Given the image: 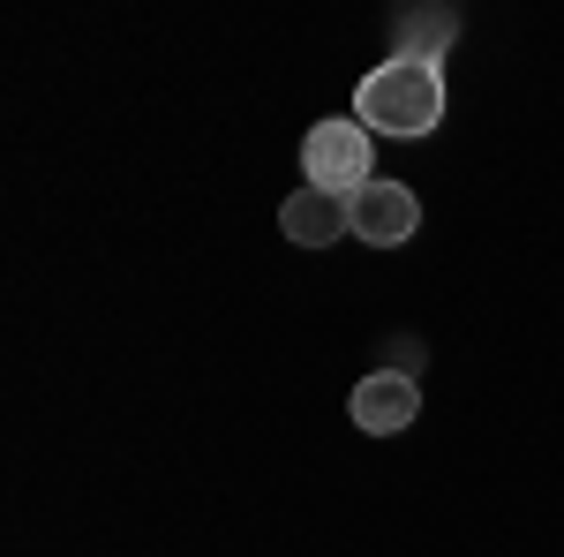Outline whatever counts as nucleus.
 <instances>
[{
	"instance_id": "f03ea898",
	"label": "nucleus",
	"mask_w": 564,
	"mask_h": 557,
	"mask_svg": "<svg viewBox=\"0 0 564 557\" xmlns=\"http://www.w3.org/2000/svg\"><path fill=\"white\" fill-rule=\"evenodd\" d=\"M302 173H308V189H324V196H354V189L377 181V136L361 121H347V114H332V121H316L302 136Z\"/></svg>"
},
{
	"instance_id": "39448f33",
	"label": "nucleus",
	"mask_w": 564,
	"mask_h": 557,
	"mask_svg": "<svg viewBox=\"0 0 564 557\" xmlns=\"http://www.w3.org/2000/svg\"><path fill=\"white\" fill-rule=\"evenodd\" d=\"M279 234L294 242V249H332L339 234H347V196H324V189H294L286 204H279Z\"/></svg>"
},
{
	"instance_id": "f257e3e1",
	"label": "nucleus",
	"mask_w": 564,
	"mask_h": 557,
	"mask_svg": "<svg viewBox=\"0 0 564 557\" xmlns=\"http://www.w3.org/2000/svg\"><path fill=\"white\" fill-rule=\"evenodd\" d=\"M354 121L369 136H430L444 121V68H436V53H391L377 61L361 90H354Z\"/></svg>"
},
{
	"instance_id": "7ed1b4c3",
	"label": "nucleus",
	"mask_w": 564,
	"mask_h": 557,
	"mask_svg": "<svg viewBox=\"0 0 564 557\" xmlns=\"http://www.w3.org/2000/svg\"><path fill=\"white\" fill-rule=\"evenodd\" d=\"M414 226H422V196L406 189V181H369V189H354L347 196V234L354 242H369V249H399V242H414Z\"/></svg>"
},
{
	"instance_id": "20e7f679",
	"label": "nucleus",
	"mask_w": 564,
	"mask_h": 557,
	"mask_svg": "<svg viewBox=\"0 0 564 557\" xmlns=\"http://www.w3.org/2000/svg\"><path fill=\"white\" fill-rule=\"evenodd\" d=\"M414 415H422V385L406 369H377V377L354 385V422L369 429V437H399Z\"/></svg>"
}]
</instances>
